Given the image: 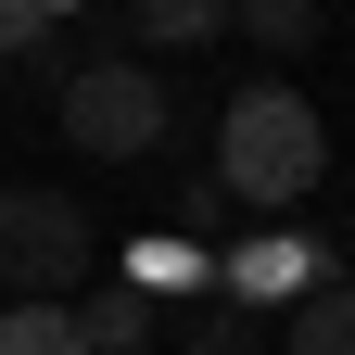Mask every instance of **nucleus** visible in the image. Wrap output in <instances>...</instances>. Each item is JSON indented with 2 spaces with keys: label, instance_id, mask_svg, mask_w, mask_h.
<instances>
[{
  "label": "nucleus",
  "instance_id": "1",
  "mask_svg": "<svg viewBox=\"0 0 355 355\" xmlns=\"http://www.w3.org/2000/svg\"><path fill=\"white\" fill-rule=\"evenodd\" d=\"M318 165H330V114L304 102L292 76H254L229 89V114H216V191L254 203V216H292L304 191H318Z\"/></svg>",
  "mask_w": 355,
  "mask_h": 355
},
{
  "label": "nucleus",
  "instance_id": "2",
  "mask_svg": "<svg viewBox=\"0 0 355 355\" xmlns=\"http://www.w3.org/2000/svg\"><path fill=\"white\" fill-rule=\"evenodd\" d=\"M51 114H64V153H89V165H140V153H165V127H178V102H165V76L153 64H64V89H51Z\"/></svg>",
  "mask_w": 355,
  "mask_h": 355
},
{
  "label": "nucleus",
  "instance_id": "3",
  "mask_svg": "<svg viewBox=\"0 0 355 355\" xmlns=\"http://www.w3.org/2000/svg\"><path fill=\"white\" fill-rule=\"evenodd\" d=\"M89 254H102V229H89L76 191H38V178L0 191V279H13V304H64L89 279Z\"/></svg>",
  "mask_w": 355,
  "mask_h": 355
},
{
  "label": "nucleus",
  "instance_id": "4",
  "mask_svg": "<svg viewBox=\"0 0 355 355\" xmlns=\"http://www.w3.org/2000/svg\"><path fill=\"white\" fill-rule=\"evenodd\" d=\"M318 279H330V266H318V241H304V229H254V241H229V266H216V304H241V318L279 304V318H292Z\"/></svg>",
  "mask_w": 355,
  "mask_h": 355
},
{
  "label": "nucleus",
  "instance_id": "5",
  "mask_svg": "<svg viewBox=\"0 0 355 355\" xmlns=\"http://www.w3.org/2000/svg\"><path fill=\"white\" fill-rule=\"evenodd\" d=\"M64 318H76V343H89V355H153V343H165V304H153V292H127V279L76 292Z\"/></svg>",
  "mask_w": 355,
  "mask_h": 355
},
{
  "label": "nucleus",
  "instance_id": "6",
  "mask_svg": "<svg viewBox=\"0 0 355 355\" xmlns=\"http://www.w3.org/2000/svg\"><path fill=\"white\" fill-rule=\"evenodd\" d=\"M127 292L191 304V292H216V254H203V241H178V229H153V241H127Z\"/></svg>",
  "mask_w": 355,
  "mask_h": 355
},
{
  "label": "nucleus",
  "instance_id": "7",
  "mask_svg": "<svg viewBox=\"0 0 355 355\" xmlns=\"http://www.w3.org/2000/svg\"><path fill=\"white\" fill-rule=\"evenodd\" d=\"M279 355H355V279H318L279 318Z\"/></svg>",
  "mask_w": 355,
  "mask_h": 355
},
{
  "label": "nucleus",
  "instance_id": "8",
  "mask_svg": "<svg viewBox=\"0 0 355 355\" xmlns=\"http://www.w3.org/2000/svg\"><path fill=\"white\" fill-rule=\"evenodd\" d=\"M216 26H229V0H127V38H153V51H191Z\"/></svg>",
  "mask_w": 355,
  "mask_h": 355
},
{
  "label": "nucleus",
  "instance_id": "9",
  "mask_svg": "<svg viewBox=\"0 0 355 355\" xmlns=\"http://www.w3.org/2000/svg\"><path fill=\"white\" fill-rule=\"evenodd\" d=\"M229 26L254 51H318V0H229Z\"/></svg>",
  "mask_w": 355,
  "mask_h": 355
},
{
  "label": "nucleus",
  "instance_id": "10",
  "mask_svg": "<svg viewBox=\"0 0 355 355\" xmlns=\"http://www.w3.org/2000/svg\"><path fill=\"white\" fill-rule=\"evenodd\" d=\"M0 355H89V343H76L64 304H13V318H0Z\"/></svg>",
  "mask_w": 355,
  "mask_h": 355
},
{
  "label": "nucleus",
  "instance_id": "11",
  "mask_svg": "<svg viewBox=\"0 0 355 355\" xmlns=\"http://www.w3.org/2000/svg\"><path fill=\"white\" fill-rule=\"evenodd\" d=\"M51 51V13H38V0H0V64H38Z\"/></svg>",
  "mask_w": 355,
  "mask_h": 355
},
{
  "label": "nucleus",
  "instance_id": "12",
  "mask_svg": "<svg viewBox=\"0 0 355 355\" xmlns=\"http://www.w3.org/2000/svg\"><path fill=\"white\" fill-rule=\"evenodd\" d=\"M216 216H229V191H216V178H178V216H165V229H178V241H203Z\"/></svg>",
  "mask_w": 355,
  "mask_h": 355
}]
</instances>
